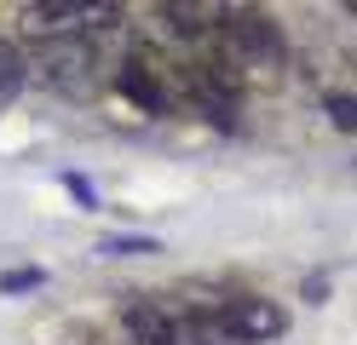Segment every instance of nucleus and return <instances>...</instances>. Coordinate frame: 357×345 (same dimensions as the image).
Wrapping results in <instances>:
<instances>
[{"label":"nucleus","mask_w":357,"mask_h":345,"mask_svg":"<svg viewBox=\"0 0 357 345\" xmlns=\"http://www.w3.org/2000/svg\"><path fill=\"white\" fill-rule=\"evenodd\" d=\"M190 339H196V345H231L225 322H219V316H208V311H196V316H190Z\"/></svg>","instance_id":"10"},{"label":"nucleus","mask_w":357,"mask_h":345,"mask_svg":"<svg viewBox=\"0 0 357 345\" xmlns=\"http://www.w3.org/2000/svg\"><path fill=\"white\" fill-rule=\"evenodd\" d=\"M127 334H132V345H173L178 322L167 316V305H155V299H132L127 305Z\"/></svg>","instance_id":"3"},{"label":"nucleus","mask_w":357,"mask_h":345,"mask_svg":"<svg viewBox=\"0 0 357 345\" xmlns=\"http://www.w3.org/2000/svg\"><path fill=\"white\" fill-rule=\"evenodd\" d=\"M219 322H225V334L242 339V345H265V339H277L288 328L282 305H271V299H231V305L219 311Z\"/></svg>","instance_id":"2"},{"label":"nucleus","mask_w":357,"mask_h":345,"mask_svg":"<svg viewBox=\"0 0 357 345\" xmlns=\"http://www.w3.org/2000/svg\"><path fill=\"white\" fill-rule=\"evenodd\" d=\"M328 121L334 127H357V92H334V98H328Z\"/></svg>","instance_id":"11"},{"label":"nucleus","mask_w":357,"mask_h":345,"mask_svg":"<svg viewBox=\"0 0 357 345\" xmlns=\"http://www.w3.org/2000/svg\"><path fill=\"white\" fill-rule=\"evenodd\" d=\"M63 184H70V196H75L81 207H98V190H93V184H86L81 173H63Z\"/></svg>","instance_id":"12"},{"label":"nucleus","mask_w":357,"mask_h":345,"mask_svg":"<svg viewBox=\"0 0 357 345\" xmlns=\"http://www.w3.org/2000/svg\"><path fill=\"white\" fill-rule=\"evenodd\" d=\"M155 17H162L173 35H202L208 23H219L225 12H219V6H185V0H173V6H155Z\"/></svg>","instance_id":"7"},{"label":"nucleus","mask_w":357,"mask_h":345,"mask_svg":"<svg viewBox=\"0 0 357 345\" xmlns=\"http://www.w3.org/2000/svg\"><path fill=\"white\" fill-rule=\"evenodd\" d=\"M40 63H47V81H52V86H86L93 52H86V46L58 40V46H40Z\"/></svg>","instance_id":"4"},{"label":"nucleus","mask_w":357,"mask_h":345,"mask_svg":"<svg viewBox=\"0 0 357 345\" xmlns=\"http://www.w3.org/2000/svg\"><path fill=\"white\" fill-rule=\"evenodd\" d=\"M219 40H225V52L242 58V63H277L282 58V35L277 23L265 12H248V6H231L225 23H219Z\"/></svg>","instance_id":"1"},{"label":"nucleus","mask_w":357,"mask_h":345,"mask_svg":"<svg viewBox=\"0 0 357 345\" xmlns=\"http://www.w3.org/2000/svg\"><path fill=\"white\" fill-rule=\"evenodd\" d=\"M24 23H35L40 35H75L86 23V6H70V0H35V6H24Z\"/></svg>","instance_id":"6"},{"label":"nucleus","mask_w":357,"mask_h":345,"mask_svg":"<svg viewBox=\"0 0 357 345\" xmlns=\"http://www.w3.org/2000/svg\"><path fill=\"white\" fill-rule=\"evenodd\" d=\"M144 253H162L155 236H104L98 242V259H144Z\"/></svg>","instance_id":"8"},{"label":"nucleus","mask_w":357,"mask_h":345,"mask_svg":"<svg viewBox=\"0 0 357 345\" xmlns=\"http://www.w3.org/2000/svg\"><path fill=\"white\" fill-rule=\"evenodd\" d=\"M47 282V270L40 265H12V270H0V293H29Z\"/></svg>","instance_id":"9"},{"label":"nucleus","mask_w":357,"mask_h":345,"mask_svg":"<svg viewBox=\"0 0 357 345\" xmlns=\"http://www.w3.org/2000/svg\"><path fill=\"white\" fill-rule=\"evenodd\" d=\"M116 86H121V92H127V98L139 104V109H167V86L155 81V69H150L144 58L121 63V69H116Z\"/></svg>","instance_id":"5"}]
</instances>
